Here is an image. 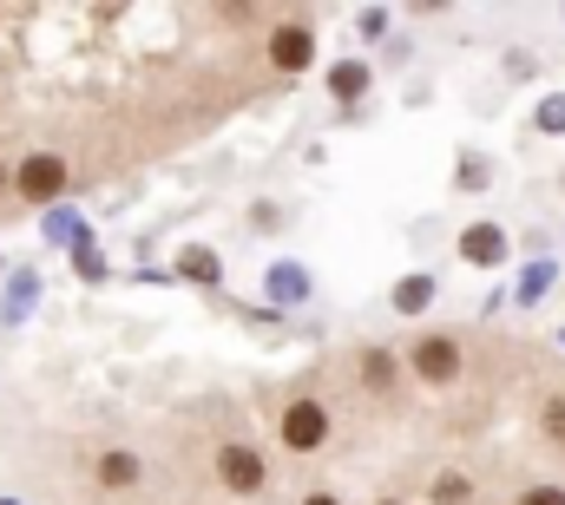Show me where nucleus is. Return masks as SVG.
Listing matches in <instances>:
<instances>
[{
    "label": "nucleus",
    "mask_w": 565,
    "mask_h": 505,
    "mask_svg": "<svg viewBox=\"0 0 565 505\" xmlns=\"http://www.w3.org/2000/svg\"><path fill=\"white\" fill-rule=\"evenodd\" d=\"M546 433L565 447V400H546Z\"/></svg>",
    "instance_id": "9b49d317"
},
{
    "label": "nucleus",
    "mask_w": 565,
    "mask_h": 505,
    "mask_svg": "<svg viewBox=\"0 0 565 505\" xmlns=\"http://www.w3.org/2000/svg\"><path fill=\"white\" fill-rule=\"evenodd\" d=\"M217 480H224L231 493H257V486H264V460H257L250 447H224V453H217Z\"/></svg>",
    "instance_id": "7ed1b4c3"
},
{
    "label": "nucleus",
    "mask_w": 565,
    "mask_h": 505,
    "mask_svg": "<svg viewBox=\"0 0 565 505\" xmlns=\"http://www.w3.org/2000/svg\"><path fill=\"white\" fill-rule=\"evenodd\" d=\"M382 505H388V499H382Z\"/></svg>",
    "instance_id": "4468645a"
},
{
    "label": "nucleus",
    "mask_w": 565,
    "mask_h": 505,
    "mask_svg": "<svg viewBox=\"0 0 565 505\" xmlns=\"http://www.w3.org/2000/svg\"><path fill=\"white\" fill-rule=\"evenodd\" d=\"M415 368H422L427 380H454L460 375V342H447V335L422 342V348H415Z\"/></svg>",
    "instance_id": "20e7f679"
},
{
    "label": "nucleus",
    "mask_w": 565,
    "mask_h": 505,
    "mask_svg": "<svg viewBox=\"0 0 565 505\" xmlns=\"http://www.w3.org/2000/svg\"><path fill=\"white\" fill-rule=\"evenodd\" d=\"M322 440H329L322 400H289V407H282V447H289V453H316Z\"/></svg>",
    "instance_id": "f03ea898"
},
{
    "label": "nucleus",
    "mask_w": 565,
    "mask_h": 505,
    "mask_svg": "<svg viewBox=\"0 0 565 505\" xmlns=\"http://www.w3.org/2000/svg\"><path fill=\"white\" fill-rule=\"evenodd\" d=\"M362 86H369V66H335L329 73V93H342V99H355Z\"/></svg>",
    "instance_id": "1a4fd4ad"
},
{
    "label": "nucleus",
    "mask_w": 565,
    "mask_h": 505,
    "mask_svg": "<svg viewBox=\"0 0 565 505\" xmlns=\"http://www.w3.org/2000/svg\"><path fill=\"white\" fill-rule=\"evenodd\" d=\"M309 505H342V499H329V493H316V499H309Z\"/></svg>",
    "instance_id": "ddd939ff"
},
{
    "label": "nucleus",
    "mask_w": 565,
    "mask_h": 505,
    "mask_svg": "<svg viewBox=\"0 0 565 505\" xmlns=\"http://www.w3.org/2000/svg\"><path fill=\"white\" fill-rule=\"evenodd\" d=\"M427 296H434V282H427V276H408V282H402V296H395V309H402V315H422Z\"/></svg>",
    "instance_id": "6e6552de"
},
{
    "label": "nucleus",
    "mask_w": 565,
    "mask_h": 505,
    "mask_svg": "<svg viewBox=\"0 0 565 505\" xmlns=\"http://www.w3.org/2000/svg\"><path fill=\"white\" fill-rule=\"evenodd\" d=\"M520 505H565V493H559V486H533Z\"/></svg>",
    "instance_id": "f8f14e48"
},
{
    "label": "nucleus",
    "mask_w": 565,
    "mask_h": 505,
    "mask_svg": "<svg viewBox=\"0 0 565 505\" xmlns=\"http://www.w3.org/2000/svg\"><path fill=\"white\" fill-rule=\"evenodd\" d=\"M99 480H106V486H132V480H139V460H132V453H106V460H99Z\"/></svg>",
    "instance_id": "0eeeda50"
},
{
    "label": "nucleus",
    "mask_w": 565,
    "mask_h": 505,
    "mask_svg": "<svg viewBox=\"0 0 565 505\" xmlns=\"http://www.w3.org/2000/svg\"><path fill=\"white\" fill-rule=\"evenodd\" d=\"M73 191V171L60 164V158H26V164H13V204H53V197H66Z\"/></svg>",
    "instance_id": "f257e3e1"
},
{
    "label": "nucleus",
    "mask_w": 565,
    "mask_h": 505,
    "mask_svg": "<svg viewBox=\"0 0 565 505\" xmlns=\"http://www.w3.org/2000/svg\"><path fill=\"white\" fill-rule=\"evenodd\" d=\"M309 46H316V40H309L302 26H277V33H270V60H277L282 73H302V66H309Z\"/></svg>",
    "instance_id": "39448f33"
},
{
    "label": "nucleus",
    "mask_w": 565,
    "mask_h": 505,
    "mask_svg": "<svg viewBox=\"0 0 565 505\" xmlns=\"http://www.w3.org/2000/svg\"><path fill=\"white\" fill-rule=\"evenodd\" d=\"M460 256H467V262H480V269H487V262H500V256H507V237H500V230H493V224H473V230H467V237H460Z\"/></svg>",
    "instance_id": "423d86ee"
},
{
    "label": "nucleus",
    "mask_w": 565,
    "mask_h": 505,
    "mask_svg": "<svg viewBox=\"0 0 565 505\" xmlns=\"http://www.w3.org/2000/svg\"><path fill=\"white\" fill-rule=\"evenodd\" d=\"M395 380V362L388 355H369V387H388Z\"/></svg>",
    "instance_id": "9d476101"
}]
</instances>
